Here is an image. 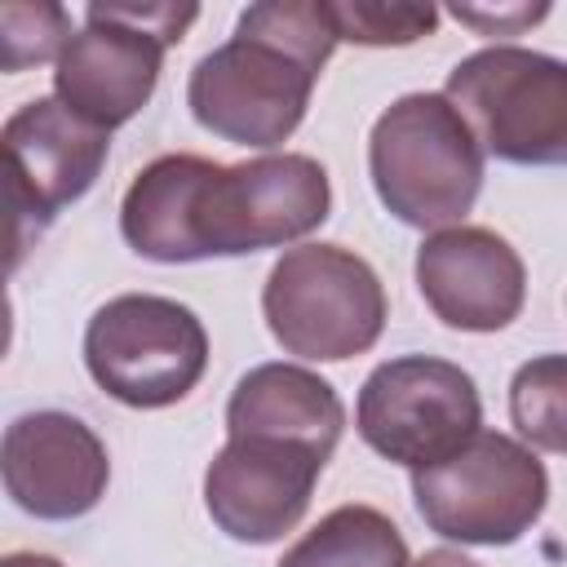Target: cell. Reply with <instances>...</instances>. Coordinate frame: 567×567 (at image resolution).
<instances>
[{
    "instance_id": "obj_1",
    "label": "cell",
    "mask_w": 567,
    "mask_h": 567,
    "mask_svg": "<svg viewBox=\"0 0 567 567\" xmlns=\"http://www.w3.org/2000/svg\"><path fill=\"white\" fill-rule=\"evenodd\" d=\"M337 44L328 0L248 4L235 35L195 62L186 106L213 137L270 151L306 120L315 80Z\"/></svg>"
},
{
    "instance_id": "obj_2",
    "label": "cell",
    "mask_w": 567,
    "mask_h": 567,
    "mask_svg": "<svg viewBox=\"0 0 567 567\" xmlns=\"http://www.w3.org/2000/svg\"><path fill=\"white\" fill-rule=\"evenodd\" d=\"M377 199L416 230H447L483 190V146L443 93H403L368 137Z\"/></svg>"
},
{
    "instance_id": "obj_3",
    "label": "cell",
    "mask_w": 567,
    "mask_h": 567,
    "mask_svg": "<svg viewBox=\"0 0 567 567\" xmlns=\"http://www.w3.org/2000/svg\"><path fill=\"white\" fill-rule=\"evenodd\" d=\"M261 315L284 354L306 363H341L381 341L385 288L354 248L301 244L270 266Z\"/></svg>"
},
{
    "instance_id": "obj_4",
    "label": "cell",
    "mask_w": 567,
    "mask_h": 567,
    "mask_svg": "<svg viewBox=\"0 0 567 567\" xmlns=\"http://www.w3.org/2000/svg\"><path fill=\"white\" fill-rule=\"evenodd\" d=\"M195 22L190 4H89L53 62V97L97 128L128 124L155 93L164 49Z\"/></svg>"
},
{
    "instance_id": "obj_5",
    "label": "cell",
    "mask_w": 567,
    "mask_h": 567,
    "mask_svg": "<svg viewBox=\"0 0 567 567\" xmlns=\"http://www.w3.org/2000/svg\"><path fill=\"white\" fill-rule=\"evenodd\" d=\"M412 501L443 540L514 545L545 514L549 474L527 443L478 430L456 456L412 474Z\"/></svg>"
},
{
    "instance_id": "obj_6",
    "label": "cell",
    "mask_w": 567,
    "mask_h": 567,
    "mask_svg": "<svg viewBox=\"0 0 567 567\" xmlns=\"http://www.w3.org/2000/svg\"><path fill=\"white\" fill-rule=\"evenodd\" d=\"M443 97L465 115L483 155L505 164H567V62L492 44L447 71Z\"/></svg>"
},
{
    "instance_id": "obj_7",
    "label": "cell",
    "mask_w": 567,
    "mask_h": 567,
    "mask_svg": "<svg viewBox=\"0 0 567 567\" xmlns=\"http://www.w3.org/2000/svg\"><path fill=\"white\" fill-rule=\"evenodd\" d=\"M84 368L124 408H173L208 368V332L173 297L120 292L84 328Z\"/></svg>"
},
{
    "instance_id": "obj_8",
    "label": "cell",
    "mask_w": 567,
    "mask_h": 567,
    "mask_svg": "<svg viewBox=\"0 0 567 567\" xmlns=\"http://www.w3.org/2000/svg\"><path fill=\"white\" fill-rule=\"evenodd\" d=\"M332 213L328 168L310 155H257L244 164H213L199 213L195 248L204 257H244L284 248L319 230Z\"/></svg>"
},
{
    "instance_id": "obj_9",
    "label": "cell",
    "mask_w": 567,
    "mask_h": 567,
    "mask_svg": "<svg viewBox=\"0 0 567 567\" xmlns=\"http://www.w3.org/2000/svg\"><path fill=\"white\" fill-rule=\"evenodd\" d=\"M354 425L377 456L416 474L456 456L478 434L483 399L461 363L403 354L368 372L354 403Z\"/></svg>"
},
{
    "instance_id": "obj_10",
    "label": "cell",
    "mask_w": 567,
    "mask_h": 567,
    "mask_svg": "<svg viewBox=\"0 0 567 567\" xmlns=\"http://www.w3.org/2000/svg\"><path fill=\"white\" fill-rule=\"evenodd\" d=\"M0 146H4L9 244H13L9 266H18L22 248L97 182L111 151V133L80 120L58 97H31L4 120Z\"/></svg>"
},
{
    "instance_id": "obj_11",
    "label": "cell",
    "mask_w": 567,
    "mask_h": 567,
    "mask_svg": "<svg viewBox=\"0 0 567 567\" xmlns=\"http://www.w3.org/2000/svg\"><path fill=\"white\" fill-rule=\"evenodd\" d=\"M323 456L284 439H226L204 470L208 518L239 545L284 540L310 509Z\"/></svg>"
},
{
    "instance_id": "obj_12",
    "label": "cell",
    "mask_w": 567,
    "mask_h": 567,
    "mask_svg": "<svg viewBox=\"0 0 567 567\" xmlns=\"http://www.w3.org/2000/svg\"><path fill=\"white\" fill-rule=\"evenodd\" d=\"M4 492L18 509L44 523L89 514L111 483L106 443L71 412H27L4 430L0 443Z\"/></svg>"
},
{
    "instance_id": "obj_13",
    "label": "cell",
    "mask_w": 567,
    "mask_h": 567,
    "mask_svg": "<svg viewBox=\"0 0 567 567\" xmlns=\"http://www.w3.org/2000/svg\"><path fill=\"white\" fill-rule=\"evenodd\" d=\"M416 288L439 323L456 332H501L523 315L527 270L505 235L447 226L416 248Z\"/></svg>"
},
{
    "instance_id": "obj_14",
    "label": "cell",
    "mask_w": 567,
    "mask_h": 567,
    "mask_svg": "<svg viewBox=\"0 0 567 567\" xmlns=\"http://www.w3.org/2000/svg\"><path fill=\"white\" fill-rule=\"evenodd\" d=\"M341 430V394L301 363H261L244 372L226 403L230 439H284L319 452L323 461L337 452Z\"/></svg>"
},
{
    "instance_id": "obj_15",
    "label": "cell",
    "mask_w": 567,
    "mask_h": 567,
    "mask_svg": "<svg viewBox=\"0 0 567 567\" xmlns=\"http://www.w3.org/2000/svg\"><path fill=\"white\" fill-rule=\"evenodd\" d=\"M213 173V159L204 155H159L151 159L124 190L120 204V230L124 244L146 261H199L195 248V213L199 190Z\"/></svg>"
},
{
    "instance_id": "obj_16",
    "label": "cell",
    "mask_w": 567,
    "mask_h": 567,
    "mask_svg": "<svg viewBox=\"0 0 567 567\" xmlns=\"http://www.w3.org/2000/svg\"><path fill=\"white\" fill-rule=\"evenodd\" d=\"M275 567H412L403 532L372 505H337Z\"/></svg>"
},
{
    "instance_id": "obj_17",
    "label": "cell",
    "mask_w": 567,
    "mask_h": 567,
    "mask_svg": "<svg viewBox=\"0 0 567 567\" xmlns=\"http://www.w3.org/2000/svg\"><path fill=\"white\" fill-rule=\"evenodd\" d=\"M509 421L532 447L567 456V354H536L514 372Z\"/></svg>"
},
{
    "instance_id": "obj_18",
    "label": "cell",
    "mask_w": 567,
    "mask_h": 567,
    "mask_svg": "<svg viewBox=\"0 0 567 567\" xmlns=\"http://www.w3.org/2000/svg\"><path fill=\"white\" fill-rule=\"evenodd\" d=\"M71 35L75 31L62 4H18V0L0 4V66L9 75L40 62H58Z\"/></svg>"
},
{
    "instance_id": "obj_19",
    "label": "cell",
    "mask_w": 567,
    "mask_h": 567,
    "mask_svg": "<svg viewBox=\"0 0 567 567\" xmlns=\"http://www.w3.org/2000/svg\"><path fill=\"white\" fill-rule=\"evenodd\" d=\"M332 27L350 44L390 49V44H416L421 35H434L439 9L434 4H381V0H328Z\"/></svg>"
},
{
    "instance_id": "obj_20",
    "label": "cell",
    "mask_w": 567,
    "mask_h": 567,
    "mask_svg": "<svg viewBox=\"0 0 567 567\" xmlns=\"http://www.w3.org/2000/svg\"><path fill=\"white\" fill-rule=\"evenodd\" d=\"M456 22H465V27H474L478 35H518L527 22H540L549 9L540 4V9H465V4H452L447 9Z\"/></svg>"
},
{
    "instance_id": "obj_21",
    "label": "cell",
    "mask_w": 567,
    "mask_h": 567,
    "mask_svg": "<svg viewBox=\"0 0 567 567\" xmlns=\"http://www.w3.org/2000/svg\"><path fill=\"white\" fill-rule=\"evenodd\" d=\"M412 567H483V563H474V558H465V554H456V549H430V554H421Z\"/></svg>"
},
{
    "instance_id": "obj_22",
    "label": "cell",
    "mask_w": 567,
    "mask_h": 567,
    "mask_svg": "<svg viewBox=\"0 0 567 567\" xmlns=\"http://www.w3.org/2000/svg\"><path fill=\"white\" fill-rule=\"evenodd\" d=\"M0 567H62V563H58V558H49V554L18 549V554H4V558H0Z\"/></svg>"
}]
</instances>
